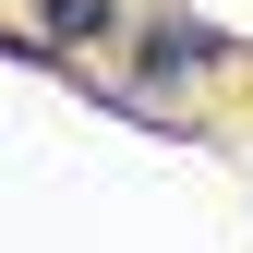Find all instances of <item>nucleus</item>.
Masks as SVG:
<instances>
[{
	"mask_svg": "<svg viewBox=\"0 0 253 253\" xmlns=\"http://www.w3.org/2000/svg\"><path fill=\"white\" fill-rule=\"evenodd\" d=\"M205 73H229V37H217L205 12H145L133 24V84H205Z\"/></svg>",
	"mask_w": 253,
	"mask_h": 253,
	"instance_id": "obj_1",
	"label": "nucleus"
},
{
	"mask_svg": "<svg viewBox=\"0 0 253 253\" xmlns=\"http://www.w3.org/2000/svg\"><path fill=\"white\" fill-rule=\"evenodd\" d=\"M37 24H48V48L73 60V48H97V37H133V0H37Z\"/></svg>",
	"mask_w": 253,
	"mask_h": 253,
	"instance_id": "obj_2",
	"label": "nucleus"
}]
</instances>
